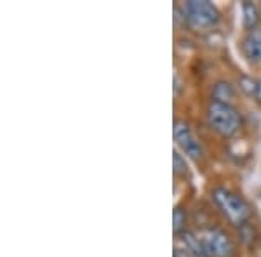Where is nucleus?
Here are the masks:
<instances>
[{
  "label": "nucleus",
  "mask_w": 261,
  "mask_h": 257,
  "mask_svg": "<svg viewBox=\"0 0 261 257\" xmlns=\"http://www.w3.org/2000/svg\"><path fill=\"white\" fill-rule=\"evenodd\" d=\"M172 136H174V141L178 145V148L183 151L185 155L192 157L193 160H200L202 155H204V150H202L200 141L195 137V134L192 132L190 125L185 120H176L174 127H172Z\"/></svg>",
  "instance_id": "39448f33"
},
{
  "label": "nucleus",
  "mask_w": 261,
  "mask_h": 257,
  "mask_svg": "<svg viewBox=\"0 0 261 257\" xmlns=\"http://www.w3.org/2000/svg\"><path fill=\"white\" fill-rule=\"evenodd\" d=\"M172 168H174V174L176 176L188 174L187 160H185V157H181L179 151H174V153H172Z\"/></svg>",
  "instance_id": "f8f14e48"
},
{
  "label": "nucleus",
  "mask_w": 261,
  "mask_h": 257,
  "mask_svg": "<svg viewBox=\"0 0 261 257\" xmlns=\"http://www.w3.org/2000/svg\"><path fill=\"white\" fill-rule=\"evenodd\" d=\"M242 14H244V26L246 30L252 32L259 23V11L252 2H244L242 4Z\"/></svg>",
  "instance_id": "1a4fd4ad"
},
{
  "label": "nucleus",
  "mask_w": 261,
  "mask_h": 257,
  "mask_svg": "<svg viewBox=\"0 0 261 257\" xmlns=\"http://www.w3.org/2000/svg\"><path fill=\"white\" fill-rule=\"evenodd\" d=\"M185 23L193 32H205L220 23V11L207 0H190L185 4Z\"/></svg>",
  "instance_id": "7ed1b4c3"
},
{
  "label": "nucleus",
  "mask_w": 261,
  "mask_h": 257,
  "mask_svg": "<svg viewBox=\"0 0 261 257\" xmlns=\"http://www.w3.org/2000/svg\"><path fill=\"white\" fill-rule=\"evenodd\" d=\"M213 200L218 205V209L223 212V216L228 219L233 226L241 227L247 224V221L251 217V207L241 195H237V193L230 191L226 188H214Z\"/></svg>",
  "instance_id": "f03ea898"
},
{
  "label": "nucleus",
  "mask_w": 261,
  "mask_h": 257,
  "mask_svg": "<svg viewBox=\"0 0 261 257\" xmlns=\"http://www.w3.org/2000/svg\"><path fill=\"white\" fill-rule=\"evenodd\" d=\"M242 52L247 58V61L258 65L261 63V35L251 32L242 42Z\"/></svg>",
  "instance_id": "0eeeda50"
},
{
  "label": "nucleus",
  "mask_w": 261,
  "mask_h": 257,
  "mask_svg": "<svg viewBox=\"0 0 261 257\" xmlns=\"http://www.w3.org/2000/svg\"><path fill=\"white\" fill-rule=\"evenodd\" d=\"M235 98V89L230 82H216L213 89V99L223 101V103H230Z\"/></svg>",
  "instance_id": "9d476101"
},
{
  "label": "nucleus",
  "mask_w": 261,
  "mask_h": 257,
  "mask_svg": "<svg viewBox=\"0 0 261 257\" xmlns=\"http://www.w3.org/2000/svg\"><path fill=\"white\" fill-rule=\"evenodd\" d=\"M200 240L209 257H235L233 240L223 230H207Z\"/></svg>",
  "instance_id": "20e7f679"
},
{
  "label": "nucleus",
  "mask_w": 261,
  "mask_h": 257,
  "mask_svg": "<svg viewBox=\"0 0 261 257\" xmlns=\"http://www.w3.org/2000/svg\"><path fill=\"white\" fill-rule=\"evenodd\" d=\"M178 237V243L183 248L185 255L188 257H209L205 252L204 245H202V240L197 238L192 231H183V233L176 235Z\"/></svg>",
  "instance_id": "423d86ee"
},
{
  "label": "nucleus",
  "mask_w": 261,
  "mask_h": 257,
  "mask_svg": "<svg viewBox=\"0 0 261 257\" xmlns=\"http://www.w3.org/2000/svg\"><path fill=\"white\" fill-rule=\"evenodd\" d=\"M205 113H207V122L211 125V129L223 137H231L241 129L242 119L230 103L211 99Z\"/></svg>",
  "instance_id": "f257e3e1"
},
{
  "label": "nucleus",
  "mask_w": 261,
  "mask_h": 257,
  "mask_svg": "<svg viewBox=\"0 0 261 257\" xmlns=\"http://www.w3.org/2000/svg\"><path fill=\"white\" fill-rule=\"evenodd\" d=\"M239 89H241L247 98L261 104V80L249 77V75H241L239 77Z\"/></svg>",
  "instance_id": "6e6552de"
},
{
  "label": "nucleus",
  "mask_w": 261,
  "mask_h": 257,
  "mask_svg": "<svg viewBox=\"0 0 261 257\" xmlns=\"http://www.w3.org/2000/svg\"><path fill=\"white\" fill-rule=\"evenodd\" d=\"M185 224H187V212L181 207H176L174 212H172V230H174V233H183Z\"/></svg>",
  "instance_id": "9b49d317"
}]
</instances>
